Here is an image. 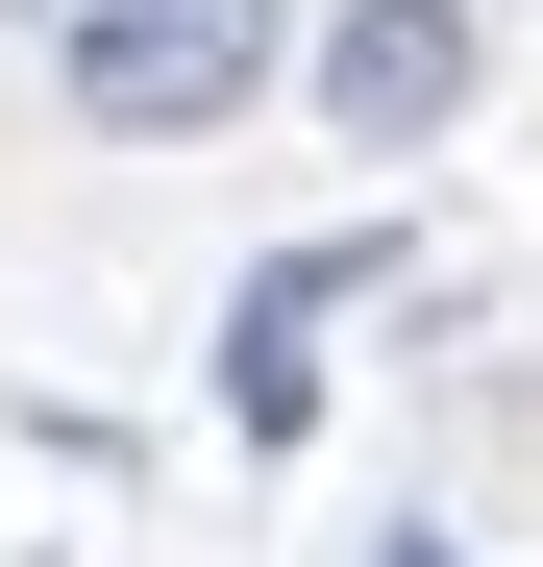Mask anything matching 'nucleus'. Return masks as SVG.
Instances as JSON below:
<instances>
[{
	"label": "nucleus",
	"instance_id": "obj_1",
	"mask_svg": "<svg viewBox=\"0 0 543 567\" xmlns=\"http://www.w3.org/2000/svg\"><path fill=\"white\" fill-rule=\"evenodd\" d=\"M247 74H272V0H100L74 25V124L198 148V124H247Z\"/></svg>",
	"mask_w": 543,
	"mask_h": 567
},
{
	"label": "nucleus",
	"instance_id": "obj_4",
	"mask_svg": "<svg viewBox=\"0 0 543 567\" xmlns=\"http://www.w3.org/2000/svg\"><path fill=\"white\" fill-rule=\"evenodd\" d=\"M371 567H470V543H371Z\"/></svg>",
	"mask_w": 543,
	"mask_h": 567
},
{
	"label": "nucleus",
	"instance_id": "obj_2",
	"mask_svg": "<svg viewBox=\"0 0 543 567\" xmlns=\"http://www.w3.org/2000/svg\"><path fill=\"white\" fill-rule=\"evenodd\" d=\"M321 124H346V148L470 124V0H346V25H321Z\"/></svg>",
	"mask_w": 543,
	"mask_h": 567
},
{
	"label": "nucleus",
	"instance_id": "obj_3",
	"mask_svg": "<svg viewBox=\"0 0 543 567\" xmlns=\"http://www.w3.org/2000/svg\"><path fill=\"white\" fill-rule=\"evenodd\" d=\"M346 271H371V247H297V271L247 297V346H223V420H247V444H297V420H321V346H297V321L346 297Z\"/></svg>",
	"mask_w": 543,
	"mask_h": 567
}]
</instances>
